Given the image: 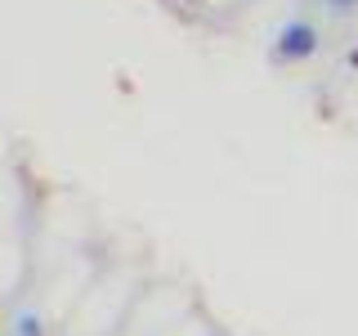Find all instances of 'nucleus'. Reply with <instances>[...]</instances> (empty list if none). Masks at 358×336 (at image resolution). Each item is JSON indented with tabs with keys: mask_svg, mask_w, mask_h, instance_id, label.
<instances>
[{
	"mask_svg": "<svg viewBox=\"0 0 358 336\" xmlns=\"http://www.w3.org/2000/svg\"><path fill=\"white\" fill-rule=\"evenodd\" d=\"M350 67H354V72H358V45H354V50H350Z\"/></svg>",
	"mask_w": 358,
	"mask_h": 336,
	"instance_id": "nucleus-4",
	"label": "nucleus"
},
{
	"mask_svg": "<svg viewBox=\"0 0 358 336\" xmlns=\"http://www.w3.org/2000/svg\"><path fill=\"white\" fill-rule=\"evenodd\" d=\"M327 5L336 9V14H354V9H358V0H327Z\"/></svg>",
	"mask_w": 358,
	"mask_h": 336,
	"instance_id": "nucleus-3",
	"label": "nucleus"
},
{
	"mask_svg": "<svg viewBox=\"0 0 358 336\" xmlns=\"http://www.w3.org/2000/svg\"><path fill=\"white\" fill-rule=\"evenodd\" d=\"M18 336H41V318H36V314H22V318H18Z\"/></svg>",
	"mask_w": 358,
	"mask_h": 336,
	"instance_id": "nucleus-2",
	"label": "nucleus"
},
{
	"mask_svg": "<svg viewBox=\"0 0 358 336\" xmlns=\"http://www.w3.org/2000/svg\"><path fill=\"white\" fill-rule=\"evenodd\" d=\"M318 54V27L305 18H296V22H287L282 31H278V45H273V59L278 63H305Z\"/></svg>",
	"mask_w": 358,
	"mask_h": 336,
	"instance_id": "nucleus-1",
	"label": "nucleus"
}]
</instances>
